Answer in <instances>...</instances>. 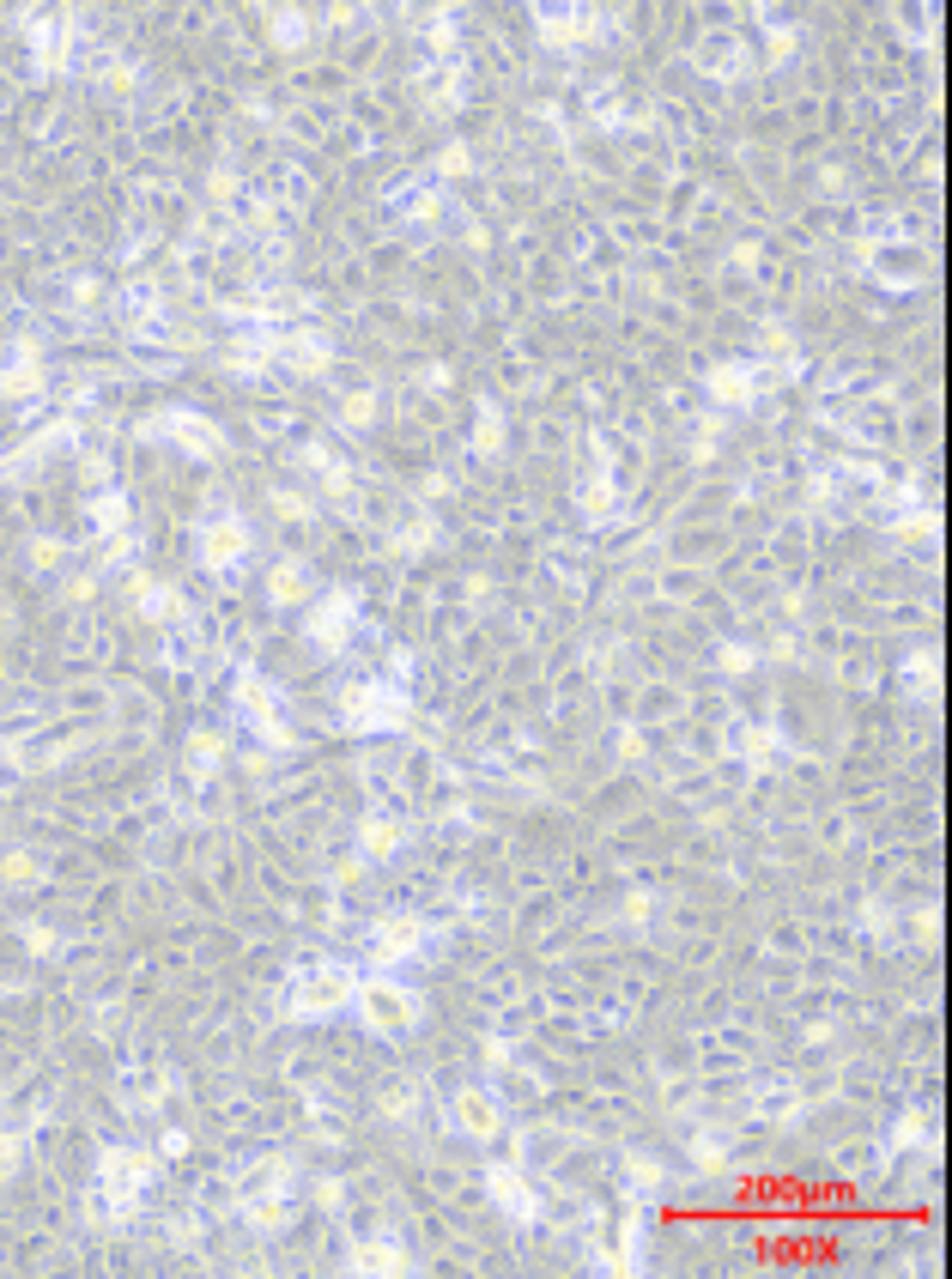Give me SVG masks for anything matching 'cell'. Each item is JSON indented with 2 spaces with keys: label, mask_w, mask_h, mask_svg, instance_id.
I'll use <instances>...</instances> for the list:
<instances>
[{
  "label": "cell",
  "mask_w": 952,
  "mask_h": 1279,
  "mask_svg": "<svg viewBox=\"0 0 952 1279\" xmlns=\"http://www.w3.org/2000/svg\"><path fill=\"white\" fill-rule=\"evenodd\" d=\"M170 431H176V437L188 443V455H213V449H219V431L207 425V418H188V413H176V418H170Z\"/></svg>",
  "instance_id": "8992f818"
},
{
  "label": "cell",
  "mask_w": 952,
  "mask_h": 1279,
  "mask_svg": "<svg viewBox=\"0 0 952 1279\" xmlns=\"http://www.w3.org/2000/svg\"><path fill=\"white\" fill-rule=\"evenodd\" d=\"M353 1267H400V1249L395 1243H365L353 1255Z\"/></svg>",
  "instance_id": "4fadbf2b"
},
{
  "label": "cell",
  "mask_w": 952,
  "mask_h": 1279,
  "mask_svg": "<svg viewBox=\"0 0 952 1279\" xmlns=\"http://www.w3.org/2000/svg\"><path fill=\"white\" fill-rule=\"evenodd\" d=\"M146 1171H153V1164H146V1158H140V1153H109V1158H104V1183L116 1188V1195H122V1201H128V1195H134L140 1183H146Z\"/></svg>",
  "instance_id": "277c9868"
},
{
  "label": "cell",
  "mask_w": 952,
  "mask_h": 1279,
  "mask_svg": "<svg viewBox=\"0 0 952 1279\" xmlns=\"http://www.w3.org/2000/svg\"><path fill=\"white\" fill-rule=\"evenodd\" d=\"M346 995H353V976L322 964V971H309L304 983L292 988V1007L298 1013H334V1007H346Z\"/></svg>",
  "instance_id": "7a4b0ae2"
},
{
  "label": "cell",
  "mask_w": 952,
  "mask_h": 1279,
  "mask_svg": "<svg viewBox=\"0 0 952 1279\" xmlns=\"http://www.w3.org/2000/svg\"><path fill=\"white\" fill-rule=\"evenodd\" d=\"M274 31H279V43H304V18H298V13H286V18L274 25Z\"/></svg>",
  "instance_id": "9a60e30c"
},
{
  "label": "cell",
  "mask_w": 952,
  "mask_h": 1279,
  "mask_svg": "<svg viewBox=\"0 0 952 1279\" xmlns=\"http://www.w3.org/2000/svg\"><path fill=\"white\" fill-rule=\"evenodd\" d=\"M395 849H400V825L370 818V825H365V855H395Z\"/></svg>",
  "instance_id": "9c48e42d"
},
{
  "label": "cell",
  "mask_w": 952,
  "mask_h": 1279,
  "mask_svg": "<svg viewBox=\"0 0 952 1279\" xmlns=\"http://www.w3.org/2000/svg\"><path fill=\"white\" fill-rule=\"evenodd\" d=\"M346 618H353V607H346V601H328L322 613H316V637H340V631H346Z\"/></svg>",
  "instance_id": "7c38bea8"
},
{
  "label": "cell",
  "mask_w": 952,
  "mask_h": 1279,
  "mask_svg": "<svg viewBox=\"0 0 952 1279\" xmlns=\"http://www.w3.org/2000/svg\"><path fill=\"white\" fill-rule=\"evenodd\" d=\"M455 1110H461V1122H467V1134H492V1122H498V1110L479 1092H461Z\"/></svg>",
  "instance_id": "52a82bcc"
},
{
  "label": "cell",
  "mask_w": 952,
  "mask_h": 1279,
  "mask_svg": "<svg viewBox=\"0 0 952 1279\" xmlns=\"http://www.w3.org/2000/svg\"><path fill=\"white\" fill-rule=\"evenodd\" d=\"M37 383H43V371H37V358L18 346V358L0 371V395H6V401H25V395H37Z\"/></svg>",
  "instance_id": "5b68a950"
},
{
  "label": "cell",
  "mask_w": 952,
  "mask_h": 1279,
  "mask_svg": "<svg viewBox=\"0 0 952 1279\" xmlns=\"http://www.w3.org/2000/svg\"><path fill=\"white\" fill-rule=\"evenodd\" d=\"M122 516H128L122 497H97V504H92V522L97 528H122Z\"/></svg>",
  "instance_id": "5bb4252c"
},
{
  "label": "cell",
  "mask_w": 952,
  "mask_h": 1279,
  "mask_svg": "<svg viewBox=\"0 0 952 1279\" xmlns=\"http://www.w3.org/2000/svg\"><path fill=\"white\" fill-rule=\"evenodd\" d=\"M267 588H274V601H304V571H298V564H279Z\"/></svg>",
  "instance_id": "8fae6325"
},
{
  "label": "cell",
  "mask_w": 952,
  "mask_h": 1279,
  "mask_svg": "<svg viewBox=\"0 0 952 1279\" xmlns=\"http://www.w3.org/2000/svg\"><path fill=\"white\" fill-rule=\"evenodd\" d=\"M243 552H249V528L243 522H207V534H200V564L207 571H230V564H243Z\"/></svg>",
  "instance_id": "3957f363"
},
{
  "label": "cell",
  "mask_w": 952,
  "mask_h": 1279,
  "mask_svg": "<svg viewBox=\"0 0 952 1279\" xmlns=\"http://www.w3.org/2000/svg\"><path fill=\"white\" fill-rule=\"evenodd\" d=\"M37 874H43V867H37V855H6V862H0V879H6V885H18V892H25V885H37Z\"/></svg>",
  "instance_id": "30bf717a"
},
{
  "label": "cell",
  "mask_w": 952,
  "mask_h": 1279,
  "mask_svg": "<svg viewBox=\"0 0 952 1279\" xmlns=\"http://www.w3.org/2000/svg\"><path fill=\"white\" fill-rule=\"evenodd\" d=\"M358 1007H365V1018H370V1031H383V1037H395V1031H407L419 1018V1007H413V995L400 983H365V995H358Z\"/></svg>",
  "instance_id": "6da1fadb"
},
{
  "label": "cell",
  "mask_w": 952,
  "mask_h": 1279,
  "mask_svg": "<svg viewBox=\"0 0 952 1279\" xmlns=\"http://www.w3.org/2000/svg\"><path fill=\"white\" fill-rule=\"evenodd\" d=\"M286 358H292L298 371H322V364H328V346H322L316 334H304V339H292V346H286Z\"/></svg>",
  "instance_id": "ba28073f"
}]
</instances>
